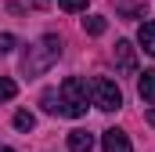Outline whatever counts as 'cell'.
Instances as JSON below:
<instances>
[{"mask_svg":"<svg viewBox=\"0 0 155 152\" xmlns=\"http://www.w3.org/2000/svg\"><path fill=\"white\" fill-rule=\"evenodd\" d=\"M15 94H18V83L11 76H0V102H11Z\"/></svg>","mask_w":155,"mask_h":152,"instance_id":"10","label":"cell"},{"mask_svg":"<svg viewBox=\"0 0 155 152\" xmlns=\"http://www.w3.org/2000/svg\"><path fill=\"white\" fill-rule=\"evenodd\" d=\"M43 109L47 112H58V91H43Z\"/></svg>","mask_w":155,"mask_h":152,"instance_id":"12","label":"cell"},{"mask_svg":"<svg viewBox=\"0 0 155 152\" xmlns=\"http://www.w3.org/2000/svg\"><path fill=\"white\" fill-rule=\"evenodd\" d=\"M137 43H141L148 54H155V22H144V26L137 29Z\"/></svg>","mask_w":155,"mask_h":152,"instance_id":"8","label":"cell"},{"mask_svg":"<svg viewBox=\"0 0 155 152\" xmlns=\"http://www.w3.org/2000/svg\"><path fill=\"white\" fill-rule=\"evenodd\" d=\"M148 123H152V127H155V109H148Z\"/></svg>","mask_w":155,"mask_h":152,"instance_id":"15","label":"cell"},{"mask_svg":"<svg viewBox=\"0 0 155 152\" xmlns=\"http://www.w3.org/2000/svg\"><path fill=\"white\" fill-rule=\"evenodd\" d=\"M94 149V134L87 130H69V152H90Z\"/></svg>","mask_w":155,"mask_h":152,"instance_id":"6","label":"cell"},{"mask_svg":"<svg viewBox=\"0 0 155 152\" xmlns=\"http://www.w3.org/2000/svg\"><path fill=\"white\" fill-rule=\"evenodd\" d=\"M87 102H90V83L79 80V76H65L61 87H58V112L79 119V116H87V109H90Z\"/></svg>","mask_w":155,"mask_h":152,"instance_id":"1","label":"cell"},{"mask_svg":"<svg viewBox=\"0 0 155 152\" xmlns=\"http://www.w3.org/2000/svg\"><path fill=\"white\" fill-rule=\"evenodd\" d=\"M0 152H15V149H7V145H4V149H0Z\"/></svg>","mask_w":155,"mask_h":152,"instance_id":"16","label":"cell"},{"mask_svg":"<svg viewBox=\"0 0 155 152\" xmlns=\"http://www.w3.org/2000/svg\"><path fill=\"white\" fill-rule=\"evenodd\" d=\"M58 54H61V40L54 36V33H47L36 47H29V51H25L22 69H25L29 76H36V73H43V69H51V65L58 62Z\"/></svg>","mask_w":155,"mask_h":152,"instance_id":"2","label":"cell"},{"mask_svg":"<svg viewBox=\"0 0 155 152\" xmlns=\"http://www.w3.org/2000/svg\"><path fill=\"white\" fill-rule=\"evenodd\" d=\"M137 94H141V102H155V69L141 73V80H137Z\"/></svg>","mask_w":155,"mask_h":152,"instance_id":"7","label":"cell"},{"mask_svg":"<svg viewBox=\"0 0 155 152\" xmlns=\"http://www.w3.org/2000/svg\"><path fill=\"white\" fill-rule=\"evenodd\" d=\"M101 149H105V152H134V145H130L126 130L112 127V130H105V134H101Z\"/></svg>","mask_w":155,"mask_h":152,"instance_id":"4","label":"cell"},{"mask_svg":"<svg viewBox=\"0 0 155 152\" xmlns=\"http://www.w3.org/2000/svg\"><path fill=\"white\" fill-rule=\"evenodd\" d=\"M11 51H15V36H11V33H0V58L11 54Z\"/></svg>","mask_w":155,"mask_h":152,"instance_id":"13","label":"cell"},{"mask_svg":"<svg viewBox=\"0 0 155 152\" xmlns=\"http://www.w3.org/2000/svg\"><path fill=\"white\" fill-rule=\"evenodd\" d=\"M15 127H18V130H33V127H36V116L22 109V112H15Z\"/></svg>","mask_w":155,"mask_h":152,"instance_id":"11","label":"cell"},{"mask_svg":"<svg viewBox=\"0 0 155 152\" xmlns=\"http://www.w3.org/2000/svg\"><path fill=\"white\" fill-rule=\"evenodd\" d=\"M65 11H87V0H58Z\"/></svg>","mask_w":155,"mask_h":152,"instance_id":"14","label":"cell"},{"mask_svg":"<svg viewBox=\"0 0 155 152\" xmlns=\"http://www.w3.org/2000/svg\"><path fill=\"white\" fill-rule=\"evenodd\" d=\"M105 26H108V22H105L101 15H90V18H83V29H87L90 36H101V33H105Z\"/></svg>","mask_w":155,"mask_h":152,"instance_id":"9","label":"cell"},{"mask_svg":"<svg viewBox=\"0 0 155 152\" xmlns=\"http://www.w3.org/2000/svg\"><path fill=\"white\" fill-rule=\"evenodd\" d=\"M90 102H94L97 109H105V112H116V109H123V91H119L116 80L94 76V80H90Z\"/></svg>","mask_w":155,"mask_h":152,"instance_id":"3","label":"cell"},{"mask_svg":"<svg viewBox=\"0 0 155 152\" xmlns=\"http://www.w3.org/2000/svg\"><path fill=\"white\" fill-rule=\"evenodd\" d=\"M116 62H119L123 73H137V54H134L130 40H116Z\"/></svg>","mask_w":155,"mask_h":152,"instance_id":"5","label":"cell"}]
</instances>
